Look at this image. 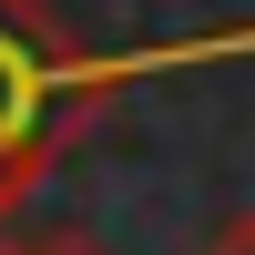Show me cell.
I'll list each match as a JSON object with an SVG mask.
<instances>
[{"mask_svg": "<svg viewBox=\"0 0 255 255\" xmlns=\"http://www.w3.org/2000/svg\"><path fill=\"white\" fill-rule=\"evenodd\" d=\"M194 255H255V204H235V215H215Z\"/></svg>", "mask_w": 255, "mask_h": 255, "instance_id": "3", "label": "cell"}, {"mask_svg": "<svg viewBox=\"0 0 255 255\" xmlns=\"http://www.w3.org/2000/svg\"><path fill=\"white\" fill-rule=\"evenodd\" d=\"M0 255H113V245H92V235H72V225H51V235H0Z\"/></svg>", "mask_w": 255, "mask_h": 255, "instance_id": "2", "label": "cell"}, {"mask_svg": "<svg viewBox=\"0 0 255 255\" xmlns=\"http://www.w3.org/2000/svg\"><path fill=\"white\" fill-rule=\"evenodd\" d=\"M235 51H255V20L245 31H215V41H174V51H92V41H72L41 0H0V235L20 225V204L61 174V153H72L143 72L235 61Z\"/></svg>", "mask_w": 255, "mask_h": 255, "instance_id": "1", "label": "cell"}]
</instances>
